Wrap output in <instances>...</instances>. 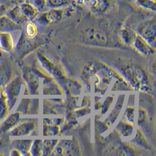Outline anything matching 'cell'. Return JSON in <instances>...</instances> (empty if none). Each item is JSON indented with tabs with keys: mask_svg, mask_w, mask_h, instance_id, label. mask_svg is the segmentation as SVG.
Instances as JSON below:
<instances>
[{
	"mask_svg": "<svg viewBox=\"0 0 156 156\" xmlns=\"http://www.w3.org/2000/svg\"><path fill=\"white\" fill-rule=\"evenodd\" d=\"M135 151L131 146L126 144H123L119 149L118 155L119 156H132L134 155Z\"/></svg>",
	"mask_w": 156,
	"mask_h": 156,
	"instance_id": "e0dca14e",
	"label": "cell"
},
{
	"mask_svg": "<svg viewBox=\"0 0 156 156\" xmlns=\"http://www.w3.org/2000/svg\"><path fill=\"white\" fill-rule=\"evenodd\" d=\"M34 145L32 146V153L35 155H40L41 152H42V146L41 144V141L40 140H36Z\"/></svg>",
	"mask_w": 156,
	"mask_h": 156,
	"instance_id": "ffe728a7",
	"label": "cell"
},
{
	"mask_svg": "<svg viewBox=\"0 0 156 156\" xmlns=\"http://www.w3.org/2000/svg\"><path fill=\"white\" fill-rule=\"evenodd\" d=\"M64 8H50L49 10L39 14L36 18L37 21L43 26H47L61 21L66 15Z\"/></svg>",
	"mask_w": 156,
	"mask_h": 156,
	"instance_id": "3957f363",
	"label": "cell"
},
{
	"mask_svg": "<svg viewBox=\"0 0 156 156\" xmlns=\"http://www.w3.org/2000/svg\"><path fill=\"white\" fill-rule=\"evenodd\" d=\"M133 44L136 49L143 55H151L153 54L155 51L154 48L150 45L146 40H145L141 36L139 35L138 34L135 39Z\"/></svg>",
	"mask_w": 156,
	"mask_h": 156,
	"instance_id": "52a82bcc",
	"label": "cell"
},
{
	"mask_svg": "<svg viewBox=\"0 0 156 156\" xmlns=\"http://www.w3.org/2000/svg\"><path fill=\"white\" fill-rule=\"evenodd\" d=\"M88 4L91 11L96 14H104L111 7L110 0H92Z\"/></svg>",
	"mask_w": 156,
	"mask_h": 156,
	"instance_id": "5b68a950",
	"label": "cell"
},
{
	"mask_svg": "<svg viewBox=\"0 0 156 156\" xmlns=\"http://www.w3.org/2000/svg\"><path fill=\"white\" fill-rule=\"evenodd\" d=\"M120 35L124 43L128 45L133 44L137 34L135 30L129 28H123L121 30Z\"/></svg>",
	"mask_w": 156,
	"mask_h": 156,
	"instance_id": "30bf717a",
	"label": "cell"
},
{
	"mask_svg": "<svg viewBox=\"0 0 156 156\" xmlns=\"http://www.w3.org/2000/svg\"><path fill=\"white\" fill-rule=\"evenodd\" d=\"M147 118V112L146 111L142 109L141 108H139V118H138V122L139 123L143 122Z\"/></svg>",
	"mask_w": 156,
	"mask_h": 156,
	"instance_id": "603a6c76",
	"label": "cell"
},
{
	"mask_svg": "<svg viewBox=\"0 0 156 156\" xmlns=\"http://www.w3.org/2000/svg\"><path fill=\"white\" fill-rule=\"evenodd\" d=\"M92 0H84V4H88Z\"/></svg>",
	"mask_w": 156,
	"mask_h": 156,
	"instance_id": "484cf974",
	"label": "cell"
},
{
	"mask_svg": "<svg viewBox=\"0 0 156 156\" xmlns=\"http://www.w3.org/2000/svg\"><path fill=\"white\" fill-rule=\"evenodd\" d=\"M56 140H46L44 144V148L45 149L46 152H51V150L54 148V146L56 143L55 142Z\"/></svg>",
	"mask_w": 156,
	"mask_h": 156,
	"instance_id": "7402d4cb",
	"label": "cell"
},
{
	"mask_svg": "<svg viewBox=\"0 0 156 156\" xmlns=\"http://www.w3.org/2000/svg\"><path fill=\"white\" fill-rule=\"evenodd\" d=\"M75 3H77L79 4H84V0H72Z\"/></svg>",
	"mask_w": 156,
	"mask_h": 156,
	"instance_id": "cb8c5ba5",
	"label": "cell"
},
{
	"mask_svg": "<svg viewBox=\"0 0 156 156\" xmlns=\"http://www.w3.org/2000/svg\"><path fill=\"white\" fill-rule=\"evenodd\" d=\"M34 128V124L32 122L23 123L19 126L15 130L14 135H23L28 134Z\"/></svg>",
	"mask_w": 156,
	"mask_h": 156,
	"instance_id": "5bb4252c",
	"label": "cell"
},
{
	"mask_svg": "<svg viewBox=\"0 0 156 156\" xmlns=\"http://www.w3.org/2000/svg\"><path fill=\"white\" fill-rule=\"evenodd\" d=\"M81 39L90 44L105 46L109 42V37L105 29L98 25H92L82 31Z\"/></svg>",
	"mask_w": 156,
	"mask_h": 156,
	"instance_id": "6da1fadb",
	"label": "cell"
},
{
	"mask_svg": "<svg viewBox=\"0 0 156 156\" xmlns=\"http://www.w3.org/2000/svg\"><path fill=\"white\" fill-rule=\"evenodd\" d=\"M133 141L135 143H136L137 145L141 146L142 147L147 149L149 147L147 140L146 139L145 137L144 136V135L142 133V132L139 129L137 130L136 136L135 139Z\"/></svg>",
	"mask_w": 156,
	"mask_h": 156,
	"instance_id": "2e32d148",
	"label": "cell"
},
{
	"mask_svg": "<svg viewBox=\"0 0 156 156\" xmlns=\"http://www.w3.org/2000/svg\"><path fill=\"white\" fill-rule=\"evenodd\" d=\"M137 4L145 9L155 12L156 11V0H136Z\"/></svg>",
	"mask_w": 156,
	"mask_h": 156,
	"instance_id": "9a60e30c",
	"label": "cell"
},
{
	"mask_svg": "<svg viewBox=\"0 0 156 156\" xmlns=\"http://www.w3.org/2000/svg\"><path fill=\"white\" fill-rule=\"evenodd\" d=\"M134 108L129 107L126 111V116L129 121L132 123L134 121Z\"/></svg>",
	"mask_w": 156,
	"mask_h": 156,
	"instance_id": "44dd1931",
	"label": "cell"
},
{
	"mask_svg": "<svg viewBox=\"0 0 156 156\" xmlns=\"http://www.w3.org/2000/svg\"><path fill=\"white\" fill-rule=\"evenodd\" d=\"M5 8V7L2 4H0V14L3 11H4V9Z\"/></svg>",
	"mask_w": 156,
	"mask_h": 156,
	"instance_id": "d4e9b609",
	"label": "cell"
},
{
	"mask_svg": "<svg viewBox=\"0 0 156 156\" xmlns=\"http://www.w3.org/2000/svg\"><path fill=\"white\" fill-rule=\"evenodd\" d=\"M116 129L122 136H129L133 132V126L131 123L121 122L116 127Z\"/></svg>",
	"mask_w": 156,
	"mask_h": 156,
	"instance_id": "4fadbf2b",
	"label": "cell"
},
{
	"mask_svg": "<svg viewBox=\"0 0 156 156\" xmlns=\"http://www.w3.org/2000/svg\"><path fill=\"white\" fill-rule=\"evenodd\" d=\"M14 48V39L11 32H0V48L5 51H11Z\"/></svg>",
	"mask_w": 156,
	"mask_h": 156,
	"instance_id": "ba28073f",
	"label": "cell"
},
{
	"mask_svg": "<svg viewBox=\"0 0 156 156\" xmlns=\"http://www.w3.org/2000/svg\"><path fill=\"white\" fill-rule=\"evenodd\" d=\"M13 21L21 25L22 23L27 21L22 12L21 9L20 4H17L12 8H11L7 14Z\"/></svg>",
	"mask_w": 156,
	"mask_h": 156,
	"instance_id": "9c48e42d",
	"label": "cell"
},
{
	"mask_svg": "<svg viewBox=\"0 0 156 156\" xmlns=\"http://www.w3.org/2000/svg\"><path fill=\"white\" fill-rule=\"evenodd\" d=\"M20 5L22 12L27 19V21H33L34 20L36 19L37 16L40 14L39 9L28 1H25Z\"/></svg>",
	"mask_w": 156,
	"mask_h": 156,
	"instance_id": "277c9868",
	"label": "cell"
},
{
	"mask_svg": "<svg viewBox=\"0 0 156 156\" xmlns=\"http://www.w3.org/2000/svg\"><path fill=\"white\" fill-rule=\"evenodd\" d=\"M23 34L29 38H35L38 34V29L35 23L32 21H27L25 25Z\"/></svg>",
	"mask_w": 156,
	"mask_h": 156,
	"instance_id": "8fae6325",
	"label": "cell"
},
{
	"mask_svg": "<svg viewBox=\"0 0 156 156\" xmlns=\"http://www.w3.org/2000/svg\"><path fill=\"white\" fill-rule=\"evenodd\" d=\"M20 28L21 25L13 21L7 15H0V32H11Z\"/></svg>",
	"mask_w": 156,
	"mask_h": 156,
	"instance_id": "8992f818",
	"label": "cell"
},
{
	"mask_svg": "<svg viewBox=\"0 0 156 156\" xmlns=\"http://www.w3.org/2000/svg\"><path fill=\"white\" fill-rule=\"evenodd\" d=\"M73 3L72 0H46V6L50 8H64Z\"/></svg>",
	"mask_w": 156,
	"mask_h": 156,
	"instance_id": "7c38bea8",
	"label": "cell"
},
{
	"mask_svg": "<svg viewBox=\"0 0 156 156\" xmlns=\"http://www.w3.org/2000/svg\"><path fill=\"white\" fill-rule=\"evenodd\" d=\"M137 32L139 35L146 40L153 48L156 43V18H151L142 22L137 28Z\"/></svg>",
	"mask_w": 156,
	"mask_h": 156,
	"instance_id": "7a4b0ae2",
	"label": "cell"
},
{
	"mask_svg": "<svg viewBox=\"0 0 156 156\" xmlns=\"http://www.w3.org/2000/svg\"><path fill=\"white\" fill-rule=\"evenodd\" d=\"M20 115L18 114H15L12 115L9 119H8L6 123H5V126H7L8 128H9L10 126H13L15 125L19 119Z\"/></svg>",
	"mask_w": 156,
	"mask_h": 156,
	"instance_id": "d6986e66",
	"label": "cell"
},
{
	"mask_svg": "<svg viewBox=\"0 0 156 156\" xmlns=\"http://www.w3.org/2000/svg\"><path fill=\"white\" fill-rule=\"evenodd\" d=\"M34 4L39 11L43 9L46 5V0H25Z\"/></svg>",
	"mask_w": 156,
	"mask_h": 156,
	"instance_id": "ac0fdd59",
	"label": "cell"
}]
</instances>
